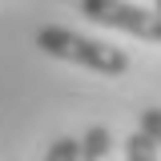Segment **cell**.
Returning <instances> with one entry per match:
<instances>
[{
	"instance_id": "1",
	"label": "cell",
	"mask_w": 161,
	"mask_h": 161,
	"mask_svg": "<svg viewBox=\"0 0 161 161\" xmlns=\"http://www.w3.org/2000/svg\"><path fill=\"white\" fill-rule=\"evenodd\" d=\"M36 48L48 53L57 60H69V64H80L89 73H101V77H121L129 73V53L125 48H113L105 40L80 36L73 28H60V24H44L36 32Z\"/></svg>"
},
{
	"instance_id": "2",
	"label": "cell",
	"mask_w": 161,
	"mask_h": 161,
	"mask_svg": "<svg viewBox=\"0 0 161 161\" xmlns=\"http://www.w3.org/2000/svg\"><path fill=\"white\" fill-rule=\"evenodd\" d=\"M80 12L101 24V28H117V32H129L137 40H161V12L157 8H141V4H129V0H80Z\"/></svg>"
},
{
	"instance_id": "3",
	"label": "cell",
	"mask_w": 161,
	"mask_h": 161,
	"mask_svg": "<svg viewBox=\"0 0 161 161\" xmlns=\"http://www.w3.org/2000/svg\"><path fill=\"white\" fill-rule=\"evenodd\" d=\"M80 161H113V133L105 125H89L80 137Z\"/></svg>"
},
{
	"instance_id": "4",
	"label": "cell",
	"mask_w": 161,
	"mask_h": 161,
	"mask_svg": "<svg viewBox=\"0 0 161 161\" xmlns=\"http://www.w3.org/2000/svg\"><path fill=\"white\" fill-rule=\"evenodd\" d=\"M125 161H161V145L145 129H137L125 137Z\"/></svg>"
},
{
	"instance_id": "5",
	"label": "cell",
	"mask_w": 161,
	"mask_h": 161,
	"mask_svg": "<svg viewBox=\"0 0 161 161\" xmlns=\"http://www.w3.org/2000/svg\"><path fill=\"white\" fill-rule=\"evenodd\" d=\"M44 161H80V141L77 137H57L48 145Z\"/></svg>"
},
{
	"instance_id": "6",
	"label": "cell",
	"mask_w": 161,
	"mask_h": 161,
	"mask_svg": "<svg viewBox=\"0 0 161 161\" xmlns=\"http://www.w3.org/2000/svg\"><path fill=\"white\" fill-rule=\"evenodd\" d=\"M141 129L161 145V109H145V113H141Z\"/></svg>"
},
{
	"instance_id": "7",
	"label": "cell",
	"mask_w": 161,
	"mask_h": 161,
	"mask_svg": "<svg viewBox=\"0 0 161 161\" xmlns=\"http://www.w3.org/2000/svg\"><path fill=\"white\" fill-rule=\"evenodd\" d=\"M153 8H157V12H161V0H153Z\"/></svg>"
}]
</instances>
